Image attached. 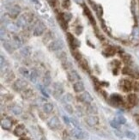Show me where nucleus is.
<instances>
[{"label": "nucleus", "instance_id": "1", "mask_svg": "<svg viewBox=\"0 0 139 140\" xmlns=\"http://www.w3.org/2000/svg\"><path fill=\"white\" fill-rule=\"evenodd\" d=\"M71 133H72V135L77 139H87V138H89V134L84 132L83 131H82L81 129H79V128L73 129V130L71 131Z\"/></svg>", "mask_w": 139, "mask_h": 140}, {"label": "nucleus", "instance_id": "2", "mask_svg": "<svg viewBox=\"0 0 139 140\" xmlns=\"http://www.w3.org/2000/svg\"><path fill=\"white\" fill-rule=\"evenodd\" d=\"M27 86H28V83H27L25 80L17 79L16 80V82L14 83V84H13V88L17 91H22V90H26Z\"/></svg>", "mask_w": 139, "mask_h": 140}, {"label": "nucleus", "instance_id": "3", "mask_svg": "<svg viewBox=\"0 0 139 140\" xmlns=\"http://www.w3.org/2000/svg\"><path fill=\"white\" fill-rule=\"evenodd\" d=\"M47 125L51 129H52V130H57V129H59L61 127L60 120L58 117H56V116L51 118L50 120L48 121Z\"/></svg>", "mask_w": 139, "mask_h": 140}, {"label": "nucleus", "instance_id": "4", "mask_svg": "<svg viewBox=\"0 0 139 140\" xmlns=\"http://www.w3.org/2000/svg\"><path fill=\"white\" fill-rule=\"evenodd\" d=\"M45 29H46V27H45L44 23H41V21H38V23H36L35 27H34V35H35V36L41 35V34L44 33Z\"/></svg>", "mask_w": 139, "mask_h": 140}, {"label": "nucleus", "instance_id": "5", "mask_svg": "<svg viewBox=\"0 0 139 140\" xmlns=\"http://www.w3.org/2000/svg\"><path fill=\"white\" fill-rule=\"evenodd\" d=\"M65 47V43L62 40H57L55 41H53L51 43L50 45V49L52 51H59L61 49H63Z\"/></svg>", "mask_w": 139, "mask_h": 140}, {"label": "nucleus", "instance_id": "6", "mask_svg": "<svg viewBox=\"0 0 139 140\" xmlns=\"http://www.w3.org/2000/svg\"><path fill=\"white\" fill-rule=\"evenodd\" d=\"M78 99L82 102H83V103H86V104H90L93 101L92 96H91V95H90L89 92H84V93L81 94V95L78 96Z\"/></svg>", "mask_w": 139, "mask_h": 140}, {"label": "nucleus", "instance_id": "7", "mask_svg": "<svg viewBox=\"0 0 139 140\" xmlns=\"http://www.w3.org/2000/svg\"><path fill=\"white\" fill-rule=\"evenodd\" d=\"M68 79L71 81V82H78V81L81 80V77L79 76V74L77 73L76 71L74 70H71V71L68 72Z\"/></svg>", "mask_w": 139, "mask_h": 140}, {"label": "nucleus", "instance_id": "8", "mask_svg": "<svg viewBox=\"0 0 139 140\" xmlns=\"http://www.w3.org/2000/svg\"><path fill=\"white\" fill-rule=\"evenodd\" d=\"M85 121L89 126H95L99 123V118L95 115H90V116L86 118Z\"/></svg>", "mask_w": 139, "mask_h": 140}, {"label": "nucleus", "instance_id": "9", "mask_svg": "<svg viewBox=\"0 0 139 140\" xmlns=\"http://www.w3.org/2000/svg\"><path fill=\"white\" fill-rule=\"evenodd\" d=\"M53 90H54V95L55 96H58V95H61L64 92V89H63V86L61 83H53Z\"/></svg>", "mask_w": 139, "mask_h": 140}, {"label": "nucleus", "instance_id": "10", "mask_svg": "<svg viewBox=\"0 0 139 140\" xmlns=\"http://www.w3.org/2000/svg\"><path fill=\"white\" fill-rule=\"evenodd\" d=\"M120 85H121L122 89L125 91H129L133 88V83L130 82V80H127V79L122 80L121 83H120Z\"/></svg>", "mask_w": 139, "mask_h": 140}, {"label": "nucleus", "instance_id": "11", "mask_svg": "<svg viewBox=\"0 0 139 140\" xmlns=\"http://www.w3.org/2000/svg\"><path fill=\"white\" fill-rule=\"evenodd\" d=\"M1 126L4 130H10L12 127V121L9 118H5L1 120Z\"/></svg>", "mask_w": 139, "mask_h": 140}, {"label": "nucleus", "instance_id": "12", "mask_svg": "<svg viewBox=\"0 0 139 140\" xmlns=\"http://www.w3.org/2000/svg\"><path fill=\"white\" fill-rule=\"evenodd\" d=\"M3 47H4V49L7 51L9 53H12L15 51V46L13 45V43L10 41H4L3 43Z\"/></svg>", "mask_w": 139, "mask_h": 140}, {"label": "nucleus", "instance_id": "13", "mask_svg": "<svg viewBox=\"0 0 139 140\" xmlns=\"http://www.w3.org/2000/svg\"><path fill=\"white\" fill-rule=\"evenodd\" d=\"M21 54H22L24 58H28L29 56L32 54V48L30 47H24L21 49Z\"/></svg>", "mask_w": 139, "mask_h": 140}, {"label": "nucleus", "instance_id": "14", "mask_svg": "<svg viewBox=\"0 0 139 140\" xmlns=\"http://www.w3.org/2000/svg\"><path fill=\"white\" fill-rule=\"evenodd\" d=\"M74 90L77 93L82 92L84 90V84L82 83L81 81H78V82H76L73 85Z\"/></svg>", "mask_w": 139, "mask_h": 140}, {"label": "nucleus", "instance_id": "15", "mask_svg": "<svg viewBox=\"0 0 139 140\" xmlns=\"http://www.w3.org/2000/svg\"><path fill=\"white\" fill-rule=\"evenodd\" d=\"M26 132V130H25V127L23 126H17V128L15 129L14 131V133L16 136H18V137H21V136H23L24 134Z\"/></svg>", "mask_w": 139, "mask_h": 140}, {"label": "nucleus", "instance_id": "16", "mask_svg": "<svg viewBox=\"0 0 139 140\" xmlns=\"http://www.w3.org/2000/svg\"><path fill=\"white\" fill-rule=\"evenodd\" d=\"M51 83H52V77H51L50 72L47 71L43 77V83L46 87H47V86H49L51 84Z\"/></svg>", "mask_w": 139, "mask_h": 140}, {"label": "nucleus", "instance_id": "17", "mask_svg": "<svg viewBox=\"0 0 139 140\" xmlns=\"http://www.w3.org/2000/svg\"><path fill=\"white\" fill-rule=\"evenodd\" d=\"M111 101L113 102V105L118 106V105L122 103V98L119 95H113L111 96Z\"/></svg>", "mask_w": 139, "mask_h": 140}, {"label": "nucleus", "instance_id": "18", "mask_svg": "<svg viewBox=\"0 0 139 140\" xmlns=\"http://www.w3.org/2000/svg\"><path fill=\"white\" fill-rule=\"evenodd\" d=\"M19 73L23 76L24 77H26V78H28V77H30V73L31 72H29V71L25 67H20L19 68Z\"/></svg>", "mask_w": 139, "mask_h": 140}, {"label": "nucleus", "instance_id": "19", "mask_svg": "<svg viewBox=\"0 0 139 140\" xmlns=\"http://www.w3.org/2000/svg\"><path fill=\"white\" fill-rule=\"evenodd\" d=\"M38 77H39V73L37 71V70L35 69H33L31 71V73H30V80L32 83H36L37 79H38Z\"/></svg>", "mask_w": 139, "mask_h": 140}, {"label": "nucleus", "instance_id": "20", "mask_svg": "<svg viewBox=\"0 0 139 140\" xmlns=\"http://www.w3.org/2000/svg\"><path fill=\"white\" fill-rule=\"evenodd\" d=\"M127 100H128V102H129L132 106H133V105H135L137 103V95H136L135 94H130L127 97Z\"/></svg>", "mask_w": 139, "mask_h": 140}, {"label": "nucleus", "instance_id": "21", "mask_svg": "<svg viewBox=\"0 0 139 140\" xmlns=\"http://www.w3.org/2000/svg\"><path fill=\"white\" fill-rule=\"evenodd\" d=\"M13 45L16 46L17 47H21L22 46V41L21 40V39L19 38L18 36L17 35H14V37H13Z\"/></svg>", "mask_w": 139, "mask_h": 140}, {"label": "nucleus", "instance_id": "22", "mask_svg": "<svg viewBox=\"0 0 139 140\" xmlns=\"http://www.w3.org/2000/svg\"><path fill=\"white\" fill-rule=\"evenodd\" d=\"M87 112L90 114H97V108H96L95 106H94V105L88 104Z\"/></svg>", "mask_w": 139, "mask_h": 140}, {"label": "nucleus", "instance_id": "23", "mask_svg": "<svg viewBox=\"0 0 139 140\" xmlns=\"http://www.w3.org/2000/svg\"><path fill=\"white\" fill-rule=\"evenodd\" d=\"M11 111L14 113V114L19 115V114H22V107H21L20 106H18V105H14V106L12 107V108H11Z\"/></svg>", "mask_w": 139, "mask_h": 140}, {"label": "nucleus", "instance_id": "24", "mask_svg": "<svg viewBox=\"0 0 139 140\" xmlns=\"http://www.w3.org/2000/svg\"><path fill=\"white\" fill-rule=\"evenodd\" d=\"M121 57H122V60L123 61L125 62V64H130L132 63V58H130V56L129 54H127V53H121Z\"/></svg>", "mask_w": 139, "mask_h": 140}, {"label": "nucleus", "instance_id": "25", "mask_svg": "<svg viewBox=\"0 0 139 140\" xmlns=\"http://www.w3.org/2000/svg\"><path fill=\"white\" fill-rule=\"evenodd\" d=\"M43 110L45 113H47V114H50V113L53 110V106L51 103H46V104H44V106H43Z\"/></svg>", "mask_w": 139, "mask_h": 140}, {"label": "nucleus", "instance_id": "26", "mask_svg": "<svg viewBox=\"0 0 139 140\" xmlns=\"http://www.w3.org/2000/svg\"><path fill=\"white\" fill-rule=\"evenodd\" d=\"M22 95H23L24 98L28 99V98L31 97V96L33 95V91H32L31 90H25L23 94H22Z\"/></svg>", "mask_w": 139, "mask_h": 140}, {"label": "nucleus", "instance_id": "27", "mask_svg": "<svg viewBox=\"0 0 139 140\" xmlns=\"http://www.w3.org/2000/svg\"><path fill=\"white\" fill-rule=\"evenodd\" d=\"M104 52L106 53H107V55L110 56V55H113L114 53H115V49H114L113 47H107Z\"/></svg>", "mask_w": 139, "mask_h": 140}, {"label": "nucleus", "instance_id": "28", "mask_svg": "<svg viewBox=\"0 0 139 140\" xmlns=\"http://www.w3.org/2000/svg\"><path fill=\"white\" fill-rule=\"evenodd\" d=\"M78 62H79V64H81L82 67V68H83V69H85V70H88V69H89V64H88V63L86 62V60H84V58H82L81 60H80Z\"/></svg>", "mask_w": 139, "mask_h": 140}, {"label": "nucleus", "instance_id": "29", "mask_svg": "<svg viewBox=\"0 0 139 140\" xmlns=\"http://www.w3.org/2000/svg\"><path fill=\"white\" fill-rule=\"evenodd\" d=\"M73 101V97L71 94H66V95H65L63 97V101H66V102H69V101Z\"/></svg>", "mask_w": 139, "mask_h": 140}, {"label": "nucleus", "instance_id": "30", "mask_svg": "<svg viewBox=\"0 0 139 140\" xmlns=\"http://www.w3.org/2000/svg\"><path fill=\"white\" fill-rule=\"evenodd\" d=\"M65 109L69 113V114H73V107H72L70 104H66L65 105Z\"/></svg>", "mask_w": 139, "mask_h": 140}, {"label": "nucleus", "instance_id": "31", "mask_svg": "<svg viewBox=\"0 0 139 140\" xmlns=\"http://www.w3.org/2000/svg\"><path fill=\"white\" fill-rule=\"evenodd\" d=\"M110 125L112 127L115 128V129H119V123L118 122L117 120H113V121H111L110 122Z\"/></svg>", "mask_w": 139, "mask_h": 140}, {"label": "nucleus", "instance_id": "32", "mask_svg": "<svg viewBox=\"0 0 139 140\" xmlns=\"http://www.w3.org/2000/svg\"><path fill=\"white\" fill-rule=\"evenodd\" d=\"M115 120H117L119 124H125V122H126V120L125 119V117L121 116V115H120V116H118Z\"/></svg>", "mask_w": 139, "mask_h": 140}, {"label": "nucleus", "instance_id": "33", "mask_svg": "<svg viewBox=\"0 0 139 140\" xmlns=\"http://www.w3.org/2000/svg\"><path fill=\"white\" fill-rule=\"evenodd\" d=\"M58 57H59L60 60H63V61L67 60V55H66L65 53H64V52H61L59 54H58Z\"/></svg>", "mask_w": 139, "mask_h": 140}, {"label": "nucleus", "instance_id": "34", "mask_svg": "<svg viewBox=\"0 0 139 140\" xmlns=\"http://www.w3.org/2000/svg\"><path fill=\"white\" fill-rule=\"evenodd\" d=\"M63 65H64V68L65 69H71V64L70 63L69 61L67 60H65V61H64L63 62Z\"/></svg>", "mask_w": 139, "mask_h": 140}, {"label": "nucleus", "instance_id": "35", "mask_svg": "<svg viewBox=\"0 0 139 140\" xmlns=\"http://www.w3.org/2000/svg\"><path fill=\"white\" fill-rule=\"evenodd\" d=\"M126 136H127V138H129L130 139H135L136 138V135L133 132H132V131H127Z\"/></svg>", "mask_w": 139, "mask_h": 140}, {"label": "nucleus", "instance_id": "36", "mask_svg": "<svg viewBox=\"0 0 139 140\" xmlns=\"http://www.w3.org/2000/svg\"><path fill=\"white\" fill-rule=\"evenodd\" d=\"M4 67H6V61H5V58L1 56V70L4 69Z\"/></svg>", "mask_w": 139, "mask_h": 140}, {"label": "nucleus", "instance_id": "37", "mask_svg": "<svg viewBox=\"0 0 139 140\" xmlns=\"http://www.w3.org/2000/svg\"><path fill=\"white\" fill-rule=\"evenodd\" d=\"M133 89L135 90H139V81L138 80H136L134 83H133Z\"/></svg>", "mask_w": 139, "mask_h": 140}, {"label": "nucleus", "instance_id": "38", "mask_svg": "<svg viewBox=\"0 0 139 140\" xmlns=\"http://www.w3.org/2000/svg\"><path fill=\"white\" fill-rule=\"evenodd\" d=\"M71 122L73 123V125L76 126V128H79V126H78V122H77V121L75 120V119H71Z\"/></svg>", "mask_w": 139, "mask_h": 140}, {"label": "nucleus", "instance_id": "39", "mask_svg": "<svg viewBox=\"0 0 139 140\" xmlns=\"http://www.w3.org/2000/svg\"><path fill=\"white\" fill-rule=\"evenodd\" d=\"M63 119H64V120H65V123L67 124V125H69V124H70V120L68 119V118L66 117V116H64Z\"/></svg>", "mask_w": 139, "mask_h": 140}, {"label": "nucleus", "instance_id": "40", "mask_svg": "<svg viewBox=\"0 0 139 140\" xmlns=\"http://www.w3.org/2000/svg\"><path fill=\"white\" fill-rule=\"evenodd\" d=\"M77 4H81V3H82V0H75Z\"/></svg>", "mask_w": 139, "mask_h": 140}, {"label": "nucleus", "instance_id": "41", "mask_svg": "<svg viewBox=\"0 0 139 140\" xmlns=\"http://www.w3.org/2000/svg\"><path fill=\"white\" fill-rule=\"evenodd\" d=\"M64 140H71L70 138H68V137H65V138H64Z\"/></svg>", "mask_w": 139, "mask_h": 140}, {"label": "nucleus", "instance_id": "42", "mask_svg": "<svg viewBox=\"0 0 139 140\" xmlns=\"http://www.w3.org/2000/svg\"><path fill=\"white\" fill-rule=\"evenodd\" d=\"M22 140H25V139H22Z\"/></svg>", "mask_w": 139, "mask_h": 140}]
</instances>
